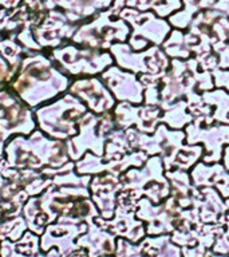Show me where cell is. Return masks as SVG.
<instances>
[{"mask_svg":"<svg viewBox=\"0 0 229 257\" xmlns=\"http://www.w3.org/2000/svg\"><path fill=\"white\" fill-rule=\"evenodd\" d=\"M40 241L31 232L24 233L22 240L12 242L3 240L0 242V257H60L58 249L52 248L46 254L40 253Z\"/></svg>","mask_w":229,"mask_h":257,"instance_id":"cell-1","label":"cell"}]
</instances>
